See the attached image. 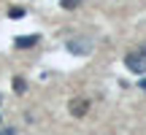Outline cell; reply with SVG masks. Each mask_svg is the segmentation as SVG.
Here are the masks:
<instances>
[{"label": "cell", "instance_id": "obj_1", "mask_svg": "<svg viewBox=\"0 0 146 135\" xmlns=\"http://www.w3.org/2000/svg\"><path fill=\"white\" fill-rule=\"evenodd\" d=\"M65 46H68V52L73 57H87L92 52V38H70Z\"/></svg>", "mask_w": 146, "mask_h": 135}, {"label": "cell", "instance_id": "obj_2", "mask_svg": "<svg viewBox=\"0 0 146 135\" xmlns=\"http://www.w3.org/2000/svg\"><path fill=\"white\" fill-rule=\"evenodd\" d=\"M125 65H127V70H133V73H146V54L143 52H130L125 57Z\"/></svg>", "mask_w": 146, "mask_h": 135}, {"label": "cell", "instance_id": "obj_3", "mask_svg": "<svg viewBox=\"0 0 146 135\" xmlns=\"http://www.w3.org/2000/svg\"><path fill=\"white\" fill-rule=\"evenodd\" d=\"M87 108H89V100L87 97H76V100H70V105H68V111L73 116H84Z\"/></svg>", "mask_w": 146, "mask_h": 135}, {"label": "cell", "instance_id": "obj_4", "mask_svg": "<svg viewBox=\"0 0 146 135\" xmlns=\"http://www.w3.org/2000/svg\"><path fill=\"white\" fill-rule=\"evenodd\" d=\"M38 41H41V35H22V38L14 41V46L16 49H30V46H35Z\"/></svg>", "mask_w": 146, "mask_h": 135}, {"label": "cell", "instance_id": "obj_5", "mask_svg": "<svg viewBox=\"0 0 146 135\" xmlns=\"http://www.w3.org/2000/svg\"><path fill=\"white\" fill-rule=\"evenodd\" d=\"M25 89H27V81H25L22 76H16V78H14V92H16V95H22Z\"/></svg>", "mask_w": 146, "mask_h": 135}, {"label": "cell", "instance_id": "obj_6", "mask_svg": "<svg viewBox=\"0 0 146 135\" xmlns=\"http://www.w3.org/2000/svg\"><path fill=\"white\" fill-rule=\"evenodd\" d=\"M8 16H11V19H22V16H25V8L14 5V8H8Z\"/></svg>", "mask_w": 146, "mask_h": 135}, {"label": "cell", "instance_id": "obj_7", "mask_svg": "<svg viewBox=\"0 0 146 135\" xmlns=\"http://www.w3.org/2000/svg\"><path fill=\"white\" fill-rule=\"evenodd\" d=\"M60 5H62V8H76V5H81V0H60Z\"/></svg>", "mask_w": 146, "mask_h": 135}, {"label": "cell", "instance_id": "obj_8", "mask_svg": "<svg viewBox=\"0 0 146 135\" xmlns=\"http://www.w3.org/2000/svg\"><path fill=\"white\" fill-rule=\"evenodd\" d=\"M0 135H16L14 130H3V132H0Z\"/></svg>", "mask_w": 146, "mask_h": 135}, {"label": "cell", "instance_id": "obj_9", "mask_svg": "<svg viewBox=\"0 0 146 135\" xmlns=\"http://www.w3.org/2000/svg\"><path fill=\"white\" fill-rule=\"evenodd\" d=\"M138 84H141V87H143V89H146V78H141V81H138Z\"/></svg>", "mask_w": 146, "mask_h": 135}]
</instances>
